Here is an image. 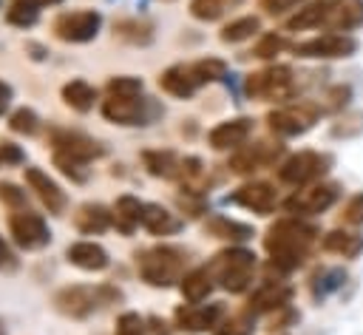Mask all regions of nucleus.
I'll list each match as a JSON object with an SVG mask.
<instances>
[{
	"mask_svg": "<svg viewBox=\"0 0 363 335\" xmlns=\"http://www.w3.org/2000/svg\"><path fill=\"white\" fill-rule=\"evenodd\" d=\"M292 51H295V57H306V60H340V57H352L357 51V40L352 34L332 31V34L301 40L292 45Z\"/></svg>",
	"mask_w": 363,
	"mask_h": 335,
	"instance_id": "nucleus-7",
	"label": "nucleus"
},
{
	"mask_svg": "<svg viewBox=\"0 0 363 335\" xmlns=\"http://www.w3.org/2000/svg\"><path fill=\"white\" fill-rule=\"evenodd\" d=\"M9 230H11L14 241H17L20 247H26V250H40V247H45V244L51 241V233H48L45 219H43L40 213L26 210V207L17 210V213H11Z\"/></svg>",
	"mask_w": 363,
	"mask_h": 335,
	"instance_id": "nucleus-10",
	"label": "nucleus"
},
{
	"mask_svg": "<svg viewBox=\"0 0 363 335\" xmlns=\"http://www.w3.org/2000/svg\"><path fill=\"white\" fill-rule=\"evenodd\" d=\"M323 250L332 256H343V258H357L363 253V236L354 230H329L323 236Z\"/></svg>",
	"mask_w": 363,
	"mask_h": 335,
	"instance_id": "nucleus-23",
	"label": "nucleus"
},
{
	"mask_svg": "<svg viewBox=\"0 0 363 335\" xmlns=\"http://www.w3.org/2000/svg\"><path fill=\"white\" fill-rule=\"evenodd\" d=\"M323 28L332 31H352L363 26V0H326V14H323Z\"/></svg>",
	"mask_w": 363,
	"mask_h": 335,
	"instance_id": "nucleus-14",
	"label": "nucleus"
},
{
	"mask_svg": "<svg viewBox=\"0 0 363 335\" xmlns=\"http://www.w3.org/2000/svg\"><path fill=\"white\" fill-rule=\"evenodd\" d=\"M142 216H145V204L136 199V196H119L116 204H113V221L122 233H133L136 224H142Z\"/></svg>",
	"mask_w": 363,
	"mask_h": 335,
	"instance_id": "nucleus-26",
	"label": "nucleus"
},
{
	"mask_svg": "<svg viewBox=\"0 0 363 335\" xmlns=\"http://www.w3.org/2000/svg\"><path fill=\"white\" fill-rule=\"evenodd\" d=\"M238 0H193L190 3V14L196 17V20H218L227 9H233Z\"/></svg>",
	"mask_w": 363,
	"mask_h": 335,
	"instance_id": "nucleus-35",
	"label": "nucleus"
},
{
	"mask_svg": "<svg viewBox=\"0 0 363 335\" xmlns=\"http://www.w3.org/2000/svg\"><path fill=\"white\" fill-rule=\"evenodd\" d=\"M0 202H6V204H11V207H20V210H23V204H26V190H20V187L11 185V182H0Z\"/></svg>",
	"mask_w": 363,
	"mask_h": 335,
	"instance_id": "nucleus-44",
	"label": "nucleus"
},
{
	"mask_svg": "<svg viewBox=\"0 0 363 335\" xmlns=\"http://www.w3.org/2000/svg\"><path fill=\"white\" fill-rule=\"evenodd\" d=\"M111 97H139L142 94V79L139 77H113L108 82Z\"/></svg>",
	"mask_w": 363,
	"mask_h": 335,
	"instance_id": "nucleus-39",
	"label": "nucleus"
},
{
	"mask_svg": "<svg viewBox=\"0 0 363 335\" xmlns=\"http://www.w3.org/2000/svg\"><path fill=\"white\" fill-rule=\"evenodd\" d=\"M284 153V145L278 142H255V145H247V148H238L230 159V170L233 173H255V170H264L269 165L278 162V156Z\"/></svg>",
	"mask_w": 363,
	"mask_h": 335,
	"instance_id": "nucleus-11",
	"label": "nucleus"
},
{
	"mask_svg": "<svg viewBox=\"0 0 363 335\" xmlns=\"http://www.w3.org/2000/svg\"><path fill=\"white\" fill-rule=\"evenodd\" d=\"M230 199H233L235 204H241V207L258 213V216H269V213L275 210V204H278L275 187L267 185V182H247V185H241Z\"/></svg>",
	"mask_w": 363,
	"mask_h": 335,
	"instance_id": "nucleus-16",
	"label": "nucleus"
},
{
	"mask_svg": "<svg viewBox=\"0 0 363 335\" xmlns=\"http://www.w3.org/2000/svg\"><path fill=\"white\" fill-rule=\"evenodd\" d=\"M323 14H326V0H315V3H309V6H303V9H298V14L286 20V28H289V31L320 28Z\"/></svg>",
	"mask_w": 363,
	"mask_h": 335,
	"instance_id": "nucleus-32",
	"label": "nucleus"
},
{
	"mask_svg": "<svg viewBox=\"0 0 363 335\" xmlns=\"http://www.w3.org/2000/svg\"><path fill=\"white\" fill-rule=\"evenodd\" d=\"M252 329H255V315L247 309V312H238V315L224 318L213 329V335H252Z\"/></svg>",
	"mask_w": 363,
	"mask_h": 335,
	"instance_id": "nucleus-34",
	"label": "nucleus"
},
{
	"mask_svg": "<svg viewBox=\"0 0 363 335\" xmlns=\"http://www.w3.org/2000/svg\"><path fill=\"white\" fill-rule=\"evenodd\" d=\"M102 116L116 125H145L150 119V105L142 94L139 97H111L108 94V99L102 102Z\"/></svg>",
	"mask_w": 363,
	"mask_h": 335,
	"instance_id": "nucleus-12",
	"label": "nucleus"
},
{
	"mask_svg": "<svg viewBox=\"0 0 363 335\" xmlns=\"http://www.w3.org/2000/svg\"><path fill=\"white\" fill-rule=\"evenodd\" d=\"M320 116V108L312 102H298V105H286V108H275L267 114V125L272 133L289 139V136H301L306 133Z\"/></svg>",
	"mask_w": 363,
	"mask_h": 335,
	"instance_id": "nucleus-6",
	"label": "nucleus"
},
{
	"mask_svg": "<svg viewBox=\"0 0 363 335\" xmlns=\"http://www.w3.org/2000/svg\"><path fill=\"white\" fill-rule=\"evenodd\" d=\"M329 168H332V156L329 153L298 150V153H292L289 159H284L278 165V179L284 185H292V187H306V185L320 182Z\"/></svg>",
	"mask_w": 363,
	"mask_h": 335,
	"instance_id": "nucleus-4",
	"label": "nucleus"
},
{
	"mask_svg": "<svg viewBox=\"0 0 363 335\" xmlns=\"http://www.w3.org/2000/svg\"><path fill=\"white\" fill-rule=\"evenodd\" d=\"M213 278L230 290V292H241L250 287L252 281V270H255V256L244 247H230V250H221L216 253V258L207 264Z\"/></svg>",
	"mask_w": 363,
	"mask_h": 335,
	"instance_id": "nucleus-3",
	"label": "nucleus"
},
{
	"mask_svg": "<svg viewBox=\"0 0 363 335\" xmlns=\"http://www.w3.org/2000/svg\"><path fill=\"white\" fill-rule=\"evenodd\" d=\"M213 273H210V267H199V270H190L184 278H182V295L190 301V304H199V301H204L207 295H210V290H213Z\"/></svg>",
	"mask_w": 363,
	"mask_h": 335,
	"instance_id": "nucleus-27",
	"label": "nucleus"
},
{
	"mask_svg": "<svg viewBox=\"0 0 363 335\" xmlns=\"http://www.w3.org/2000/svg\"><path fill=\"white\" fill-rule=\"evenodd\" d=\"M159 85H162V91H167L170 97H182V99H184V97H190V94L199 88V79H196V74H193L190 65H170V68L162 71Z\"/></svg>",
	"mask_w": 363,
	"mask_h": 335,
	"instance_id": "nucleus-22",
	"label": "nucleus"
},
{
	"mask_svg": "<svg viewBox=\"0 0 363 335\" xmlns=\"http://www.w3.org/2000/svg\"><path fill=\"white\" fill-rule=\"evenodd\" d=\"M9 125H11V131H17V133H34L37 125H40V119H37V114H34L31 108H17V111L11 114V119H9Z\"/></svg>",
	"mask_w": 363,
	"mask_h": 335,
	"instance_id": "nucleus-42",
	"label": "nucleus"
},
{
	"mask_svg": "<svg viewBox=\"0 0 363 335\" xmlns=\"http://www.w3.org/2000/svg\"><path fill=\"white\" fill-rule=\"evenodd\" d=\"M343 281H346L343 267H323V270H318V273L312 275V281H309L312 298H315V301L329 298L332 292H337V290L343 287Z\"/></svg>",
	"mask_w": 363,
	"mask_h": 335,
	"instance_id": "nucleus-28",
	"label": "nucleus"
},
{
	"mask_svg": "<svg viewBox=\"0 0 363 335\" xmlns=\"http://www.w3.org/2000/svg\"><path fill=\"white\" fill-rule=\"evenodd\" d=\"M244 91L252 99H267V102H281L295 94V74L286 65H269L244 79Z\"/></svg>",
	"mask_w": 363,
	"mask_h": 335,
	"instance_id": "nucleus-5",
	"label": "nucleus"
},
{
	"mask_svg": "<svg viewBox=\"0 0 363 335\" xmlns=\"http://www.w3.org/2000/svg\"><path fill=\"white\" fill-rule=\"evenodd\" d=\"M318 241V227L301 221L298 216L292 219H278L267 236H264V250L269 253L272 264L278 270H295L303 264V258L309 256L312 244Z\"/></svg>",
	"mask_w": 363,
	"mask_h": 335,
	"instance_id": "nucleus-1",
	"label": "nucleus"
},
{
	"mask_svg": "<svg viewBox=\"0 0 363 335\" xmlns=\"http://www.w3.org/2000/svg\"><path fill=\"white\" fill-rule=\"evenodd\" d=\"M204 230L216 238H227V241H244L252 236V227L250 224H241V221H233V219H224V216H213L207 219Z\"/></svg>",
	"mask_w": 363,
	"mask_h": 335,
	"instance_id": "nucleus-30",
	"label": "nucleus"
},
{
	"mask_svg": "<svg viewBox=\"0 0 363 335\" xmlns=\"http://www.w3.org/2000/svg\"><path fill=\"white\" fill-rule=\"evenodd\" d=\"M250 133H252V119L238 116V119L218 122V125L210 131L207 142H210V148H216V150H238V148H244V142L250 139Z\"/></svg>",
	"mask_w": 363,
	"mask_h": 335,
	"instance_id": "nucleus-15",
	"label": "nucleus"
},
{
	"mask_svg": "<svg viewBox=\"0 0 363 335\" xmlns=\"http://www.w3.org/2000/svg\"><path fill=\"white\" fill-rule=\"evenodd\" d=\"M224 318V307L221 304H187L176 309V324L182 329L190 332H201V329H216Z\"/></svg>",
	"mask_w": 363,
	"mask_h": 335,
	"instance_id": "nucleus-17",
	"label": "nucleus"
},
{
	"mask_svg": "<svg viewBox=\"0 0 363 335\" xmlns=\"http://www.w3.org/2000/svg\"><path fill=\"white\" fill-rule=\"evenodd\" d=\"M26 182L34 190V196L48 207V213L65 210V193L60 190V185L54 179H48V173H43L40 168H26Z\"/></svg>",
	"mask_w": 363,
	"mask_h": 335,
	"instance_id": "nucleus-19",
	"label": "nucleus"
},
{
	"mask_svg": "<svg viewBox=\"0 0 363 335\" xmlns=\"http://www.w3.org/2000/svg\"><path fill=\"white\" fill-rule=\"evenodd\" d=\"M190 68H193L199 85H204V82H216V79H221V77L227 74V65H224L221 60H216V57L196 60V62H190Z\"/></svg>",
	"mask_w": 363,
	"mask_h": 335,
	"instance_id": "nucleus-36",
	"label": "nucleus"
},
{
	"mask_svg": "<svg viewBox=\"0 0 363 335\" xmlns=\"http://www.w3.org/2000/svg\"><path fill=\"white\" fill-rule=\"evenodd\" d=\"M284 48H286V37H284V34H275V31H269V34H264V37L255 43L252 54H255V57H261V60H269V57L281 54Z\"/></svg>",
	"mask_w": 363,
	"mask_h": 335,
	"instance_id": "nucleus-38",
	"label": "nucleus"
},
{
	"mask_svg": "<svg viewBox=\"0 0 363 335\" xmlns=\"http://www.w3.org/2000/svg\"><path fill=\"white\" fill-rule=\"evenodd\" d=\"M340 221L349 227H360L363 224V193H354L346 199L343 210H340Z\"/></svg>",
	"mask_w": 363,
	"mask_h": 335,
	"instance_id": "nucleus-40",
	"label": "nucleus"
},
{
	"mask_svg": "<svg viewBox=\"0 0 363 335\" xmlns=\"http://www.w3.org/2000/svg\"><path fill=\"white\" fill-rule=\"evenodd\" d=\"M142 224H145L147 233H153V236H170V233H179V230H182V219H176V216H173L167 207H162V204H145Z\"/></svg>",
	"mask_w": 363,
	"mask_h": 335,
	"instance_id": "nucleus-25",
	"label": "nucleus"
},
{
	"mask_svg": "<svg viewBox=\"0 0 363 335\" xmlns=\"http://www.w3.org/2000/svg\"><path fill=\"white\" fill-rule=\"evenodd\" d=\"M142 162H145V168L153 173V176H176L179 173V159H176V153L173 150H145L142 153Z\"/></svg>",
	"mask_w": 363,
	"mask_h": 335,
	"instance_id": "nucleus-31",
	"label": "nucleus"
},
{
	"mask_svg": "<svg viewBox=\"0 0 363 335\" xmlns=\"http://www.w3.org/2000/svg\"><path fill=\"white\" fill-rule=\"evenodd\" d=\"M0 335H6V329H3V324H0Z\"/></svg>",
	"mask_w": 363,
	"mask_h": 335,
	"instance_id": "nucleus-50",
	"label": "nucleus"
},
{
	"mask_svg": "<svg viewBox=\"0 0 363 335\" xmlns=\"http://www.w3.org/2000/svg\"><path fill=\"white\" fill-rule=\"evenodd\" d=\"M20 3H28V6H51V3H60V0H20Z\"/></svg>",
	"mask_w": 363,
	"mask_h": 335,
	"instance_id": "nucleus-49",
	"label": "nucleus"
},
{
	"mask_svg": "<svg viewBox=\"0 0 363 335\" xmlns=\"http://www.w3.org/2000/svg\"><path fill=\"white\" fill-rule=\"evenodd\" d=\"M113 31L122 37V40H128V43H150V26L147 23H142V20H119L116 26H113Z\"/></svg>",
	"mask_w": 363,
	"mask_h": 335,
	"instance_id": "nucleus-37",
	"label": "nucleus"
},
{
	"mask_svg": "<svg viewBox=\"0 0 363 335\" xmlns=\"http://www.w3.org/2000/svg\"><path fill=\"white\" fill-rule=\"evenodd\" d=\"M20 162H26L23 148H17V145H11V142H0V168L20 165Z\"/></svg>",
	"mask_w": 363,
	"mask_h": 335,
	"instance_id": "nucleus-45",
	"label": "nucleus"
},
{
	"mask_svg": "<svg viewBox=\"0 0 363 335\" xmlns=\"http://www.w3.org/2000/svg\"><path fill=\"white\" fill-rule=\"evenodd\" d=\"M17 267V258H14V253L9 250V244L0 238V270H14Z\"/></svg>",
	"mask_w": 363,
	"mask_h": 335,
	"instance_id": "nucleus-47",
	"label": "nucleus"
},
{
	"mask_svg": "<svg viewBox=\"0 0 363 335\" xmlns=\"http://www.w3.org/2000/svg\"><path fill=\"white\" fill-rule=\"evenodd\" d=\"M102 26L99 11L94 9H82V11H65L54 20V34L65 43H88L96 37Z\"/></svg>",
	"mask_w": 363,
	"mask_h": 335,
	"instance_id": "nucleus-9",
	"label": "nucleus"
},
{
	"mask_svg": "<svg viewBox=\"0 0 363 335\" xmlns=\"http://www.w3.org/2000/svg\"><path fill=\"white\" fill-rule=\"evenodd\" d=\"M145 321L136 312H122L116 318V335H145Z\"/></svg>",
	"mask_w": 363,
	"mask_h": 335,
	"instance_id": "nucleus-43",
	"label": "nucleus"
},
{
	"mask_svg": "<svg viewBox=\"0 0 363 335\" xmlns=\"http://www.w3.org/2000/svg\"><path fill=\"white\" fill-rule=\"evenodd\" d=\"M62 99H65V105H71L74 111L85 114V111H91V108H94L96 88H94V85H88L85 79H71V82H65V85H62Z\"/></svg>",
	"mask_w": 363,
	"mask_h": 335,
	"instance_id": "nucleus-29",
	"label": "nucleus"
},
{
	"mask_svg": "<svg viewBox=\"0 0 363 335\" xmlns=\"http://www.w3.org/2000/svg\"><path fill=\"white\" fill-rule=\"evenodd\" d=\"M9 102H11V85L0 79V114L9 108Z\"/></svg>",
	"mask_w": 363,
	"mask_h": 335,
	"instance_id": "nucleus-48",
	"label": "nucleus"
},
{
	"mask_svg": "<svg viewBox=\"0 0 363 335\" xmlns=\"http://www.w3.org/2000/svg\"><path fill=\"white\" fill-rule=\"evenodd\" d=\"M301 0H258V6L267 11V14H284V11H289L292 6H298Z\"/></svg>",
	"mask_w": 363,
	"mask_h": 335,
	"instance_id": "nucleus-46",
	"label": "nucleus"
},
{
	"mask_svg": "<svg viewBox=\"0 0 363 335\" xmlns=\"http://www.w3.org/2000/svg\"><path fill=\"white\" fill-rule=\"evenodd\" d=\"M65 256H68V261L74 267L88 270V273H96V270H105L108 267V253L96 241H74Z\"/></svg>",
	"mask_w": 363,
	"mask_h": 335,
	"instance_id": "nucleus-21",
	"label": "nucleus"
},
{
	"mask_svg": "<svg viewBox=\"0 0 363 335\" xmlns=\"http://www.w3.org/2000/svg\"><path fill=\"white\" fill-rule=\"evenodd\" d=\"M111 221H113V213L108 210V207H102V204H96V202H88V204H82L77 213H74V224H77V230L79 233H102V230H108L111 227Z\"/></svg>",
	"mask_w": 363,
	"mask_h": 335,
	"instance_id": "nucleus-24",
	"label": "nucleus"
},
{
	"mask_svg": "<svg viewBox=\"0 0 363 335\" xmlns=\"http://www.w3.org/2000/svg\"><path fill=\"white\" fill-rule=\"evenodd\" d=\"M184 264H187V253L176 244H156V247L142 250L136 256L139 275L150 287H170V284L182 281L184 278Z\"/></svg>",
	"mask_w": 363,
	"mask_h": 335,
	"instance_id": "nucleus-2",
	"label": "nucleus"
},
{
	"mask_svg": "<svg viewBox=\"0 0 363 335\" xmlns=\"http://www.w3.org/2000/svg\"><path fill=\"white\" fill-rule=\"evenodd\" d=\"M337 193H340V187H337L335 182H315V185L298 187V190L284 202V207H286L292 216H315V213L329 210V207L337 202Z\"/></svg>",
	"mask_w": 363,
	"mask_h": 335,
	"instance_id": "nucleus-8",
	"label": "nucleus"
},
{
	"mask_svg": "<svg viewBox=\"0 0 363 335\" xmlns=\"http://www.w3.org/2000/svg\"><path fill=\"white\" fill-rule=\"evenodd\" d=\"M258 17H252V14H244V17H235V20H230L224 28H221V43H241V40H247V37H252L255 31H258Z\"/></svg>",
	"mask_w": 363,
	"mask_h": 335,
	"instance_id": "nucleus-33",
	"label": "nucleus"
},
{
	"mask_svg": "<svg viewBox=\"0 0 363 335\" xmlns=\"http://www.w3.org/2000/svg\"><path fill=\"white\" fill-rule=\"evenodd\" d=\"M292 298V287L289 284H281V281H267L264 287H258L250 298V312H278V309H286Z\"/></svg>",
	"mask_w": 363,
	"mask_h": 335,
	"instance_id": "nucleus-20",
	"label": "nucleus"
},
{
	"mask_svg": "<svg viewBox=\"0 0 363 335\" xmlns=\"http://www.w3.org/2000/svg\"><path fill=\"white\" fill-rule=\"evenodd\" d=\"M51 145H54V153L68 156V159L82 162V165L102 153V148H99L94 139H88V136H82V133H74V131H57V133L51 136Z\"/></svg>",
	"mask_w": 363,
	"mask_h": 335,
	"instance_id": "nucleus-18",
	"label": "nucleus"
},
{
	"mask_svg": "<svg viewBox=\"0 0 363 335\" xmlns=\"http://www.w3.org/2000/svg\"><path fill=\"white\" fill-rule=\"evenodd\" d=\"M99 295L102 290H91V287H62L57 295H54V309L68 315V318H88L96 307H99Z\"/></svg>",
	"mask_w": 363,
	"mask_h": 335,
	"instance_id": "nucleus-13",
	"label": "nucleus"
},
{
	"mask_svg": "<svg viewBox=\"0 0 363 335\" xmlns=\"http://www.w3.org/2000/svg\"><path fill=\"white\" fill-rule=\"evenodd\" d=\"M6 20L11 23V26H34L37 23V9L34 6H28V3H20V0H14V6L9 9V14H6Z\"/></svg>",
	"mask_w": 363,
	"mask_h": 335,
	"instance_id": "nucleus-41",
	"label": "nucleus"
}]
</instances>
